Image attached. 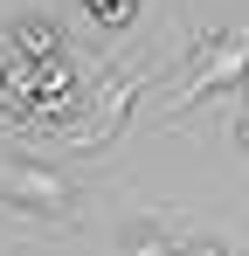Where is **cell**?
Instances as JSON below:
<instances>
[{"instance_id":"1","label":"cell","mask_w":249,"mask_h":256,"mask_svg":"<svg viewBox=\"0 0 249 256\" xmlns=\"http://www.w3.org/2000/svg\"><path fill=\"white\" fill-rule=\"evenodd\" d=\"M0 201L21 214H48L62 228H76V180L42 160H0Z\"/></svg>"},{"instance_id":"2","label":"cell","mask_w":249,"mask_h":256,"mask_svg":"<svg viewBox=\"0 0 249 256\" xmlns=\"http://www.w3.org/2000/svg\"><path fill=\"white\" fill-rule=\"evenodd\" d=\"M187 250H194V236L166 214H132L118 228V256H187Z\"/></svg>"},{"instance_id":"3","label":"cell","mask_w":249,"mask_h":256,"mask_svg":"<svg viewBox=\"0 0 249 256\" xmlns=\"http://www.w3.org/2000/svg\"><path fill=\"white\" fill-rule=\"evenodd\" d=\"M7 42L21 56V70H35V62H56V56H62V28H56L48 14H28V21L7 28Z\"/></svg>"},{"instance_id":"4","label":"cell","mask_w":249,"mask_h":256,"mask_svg":"<svg viewBox=\"0 0 249 256\" xmlns=\"http://www.w3.org/2000/svg\"><path fill=\"white\" fill-rule=\"evenodd\" d=\"M83 14L97 28H124V21H138V0H83Z\"/></svg>"},{"instance_id":"5","label":"cell","mask_w":249,"mask_h":256,"mask_svg":"<svg viewBox=\"0 0 249 256\" xmlns=\"http://www.w3.org/2000/svg\"><path fill=\"white\" fill-rule=\"evenodd\" d=\"M187 256H236V250H228V242H194Z\"/></svg>"}]
</instances>
